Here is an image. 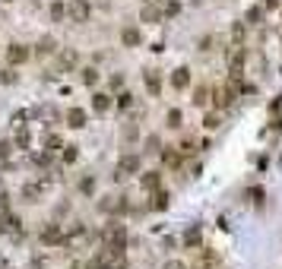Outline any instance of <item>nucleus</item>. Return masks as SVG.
Masks as SVG:
<instances>
[{"instance_id": "obj_1", "label": "nucleus", "mask_w": 282, "mask_h": 269, "mask_svg": "<svg viewBox=\"0 0 282 269\" xmlns=\"http://www.w3.org/2000/svg\"><path fill=\"white\" fill-rule=\"evenodd\" d=\"M127 241H130V235H127V228L121 225V222H108V225L102 228V244L105 247L127 250Z\"/></svg>"}, {"instance_id": "obj_2", "label": "nucleus", "mask_w": 282, "mask_h": 269, "mask_svg": "<svg viewBox=\"0 0 282 269\" xmlns=\"http://www.w3.org/2000/svg\"><path fill=\"white\" fill-rule=\"evenodd\" d=\"M44 190H51V178H38V181H29V184H22V196H26L29 203H38Z\"/></svg>"}, {"instance_id": "obj_3", "label": "nucleus", "mask_w": 282, "mask_h": 269, "mask_svg": "<svg viewBox=\"0 0 282 269\" xmlns=\"http://www.w3.org/2000/svg\"><path fill=\"white\" fill-rule=\"evenodd\" d=\"M139 171V155H124L114 168V181H124L127 174H136Z\"/></svg>"}, {"instance_id": "obj_4", "label": "nucleus", "mask_w": 282, "mask_h": 269, "mask_svg": "<svg viewBox=\"0 0 282 269\" xmlns=\"http://www.w3.org/2000/svg\"><path fill=\"white\" fill-rule=\"evenodd\" d=\"M99 209H102V212H108V216H124L130 206H127L124 196H105V200L99 203Z\"/></svg>"}, {"instance_id": "obj_5", "label": "nucleus", "mask_w": 282, "mask_h": 269, "mask_svg": "<svg viewBox=\"0 0 282 269\" xmlns=\"http://www.w3.org/2000/svg\"><path fill=\"white\" fill-rule=\"evenodd\" d=\"M89 13H92V10H89L86 0H70V4H67V16L73 22H89Z\"/></svg>"}, {"instance_id": "obj_6", "label": "nucleus", "mask_w": 282, "mask_h": 269, "mask_svg": "<svg viewBox=\"0 0 282 269\" xmlns=\"http://www.w3.org/2000/svg\"><path fill=\"white\" fill-rule=\"evenodd\" d=\"M29 57H32V51L26 48V44H10V48H7V64H10V67L26 64Z\"/></svg>"}, {"instance_id": "obj_7", "label": "nucleus", "mask_w": 282, "mask_h": 269, "mask_svg": "<svg viewBox=\"0 0 282 269\" xmlns=\"http://www.w3.org/2000/svg\"><path fill=\"white\" fill-rule=\"evenodd\" d=\"M231 101H234V92H231L228 86H219V89H213V104H216V111H225Z\"/></svg>"}, {"instance_id": "obj_8", "label": "nucleus", "mask_w": 282, "mask_h": 269, "mask_svg": "<svg viewBox=\"0 0 282 269\" xmlns=\"http://www.w3.org/2000/svg\"><path fill=\"white\" fill-rule=\"evenodd\" d=\"M111 108H114V95H108V92H96V95H92V111L105 114V111H111Z\"/></svg>"}, {"instance_id": "obj_9", "label": "nucleus", "mask_w": 282, "mask_h": 269, "mask_svg": "<svg viewBox=\"0 0 282 269\" xmlns=\"http://www.w3.org/2000/svg\"><path fill=\"white\" fill-rule=\"evenodd\" d=\"M184 247H191V250H197L200 247V244H203V228H200V225H191V228H187L184 231Z\"/></svg>"}, {"instance_id": "obj_10", "label": "nucleus", "mask_w": 282, "mask_h": 269, "mask_svg": "<svg viewBox=\"0 0 282 269\" xmlns=\"http://www.w3.org/2000/svg\"><path fill=\"white\" fill-rule=\"evenodd\" d=\"M41 244H44V247H51V244H64L61 225H44L41 228Z\"/></svg>"}, {"instance_id": "obj_11", "label": "nucleus", "mask_w": 282, "mask_h": 269, "mask_svg": "<svg viewBox=\"0 0 282 269\" xmlns=\"http://www.w3.org/2000/svg\"><path fill=\"white\" fill-rule=\"evenodd\" d=\"M143 83H146V92H149V95H156V98H159V92H162V79H159L156 70H143Z\"/></svg>"}, {"instance_id": "obj_12", "label": "nucleus", "mask_w": 282, "mask_h": 269, "mask_svg": "<svg viewBox=\"0 0 282 269\" xmlns=\"http://www.w3.org/2000/svg\"><path fill=\"white\" fill-rule=\"evenodd\" d=\"M171 86L174 89H187V86H191V70H187V67H178V70H174V73H171Z\"/></svg>"}, {"instance_id": "obj_13", "label": "nucleus", "mask_w": 282, "mask_h": 269, "mask_svg": "<svg viewBox=\"0 0 282 269\" xmlns=\"http://www.w3.org/2000/svg\"><path fill=\"white\" fill-rule=\"evenodd\" d=\"M67 127L83 130V127H86V111H83V108H70V111H67Z\"/></svg>"}, {"instance_id": "obj_14", "label": "nucleus", "mask_w": 282, "mask_h": 269, "mask_svg": "<svg viewBox=\"0 0 282 269\" xmlns=\"http://www.w3.org/2000/svg\"><path fill=\"white\" fill-rule=\"evenodd\" d=\"M209 101H213V86H197L194 89V104L197 108H206Z\"/></svg>"}, {"instance_id": "obj_15", "label": "nucleus", "mask_w": 282, "mask_h": 269, "mask_svg": "<svg viewBox=\"0 0 282 269\" xmlns=\"http://www.w3.org/2000/svg\"><path fill=\"white\" fill-rule=\"evenodd\" d=\"M149 193H152V196H149V200H152L149 206H152V209H159V212H162V209H168V203H171V196H168L165 190H162V187H159V190H149Z\"/></svg>"}, {"instance_id": "obj_16", "label": "nucleus", "mask_w": 282, "mask_h": 269, "mask_svg": "<svg viewBox=\"0 0 282 269\" xmlns=\"http://www.w3.org/2000/svg\"><path fill=\"white\" fill-rule=\"evenodd\" d=\"M139 184H143V190H159V187H162V174L159 171H146L143 178H139Z\"/></svg>"}, {"instance_id": "obj_17", "label": "nucleus", "mask_w": 282, "mask_h": 269, "mask_svg": "<svg viewBox=\"0 0 282 269\" xmlns=\"http://www.w3.org/2000/svg\"><path fill=\"white\" fill-rule=\"evenodd\" d=\"M162 162H165L168 168H181V162H184V155L178 149H162Z\"/></svg>"}, {"instance_id": "obj_18", "label": "nucleus", "mask_w": 282, "mask_h": 269, "mask_svg": "<svg viewBox=\"0 0 282 269\" xmlns=\"http://www.w3.org/2000/svg\"><path fill=\"white\" fill-rule=\"evenodd\" d=\"M121 41L127 44V48H136V44L143 41V35H139V29H130V26H127V29L121 32Z\"/></svg>"}, {"instance_id": "obj_19", "label": "nucleus", "mask_w": 282, "mask_h": 269, "mask_svg": "<svg viewBox=\"0 0 282 269\" xmlns=\"http://www.w3.org/2000/svg\"><path fill=\"white\" fill-rule=\"evenodd\" d=\"M139 16H143V22H162V19H165V16H162V10H159L156 4H146Z\"/></svg>"}, {"instance_id": "obj_20", "label": "nucleus", "mask_w": 282, "mask_h": 269, "mask_svg": "<svg viewBox=\"0 0 282 269\" xmlns=\"http://www.w3.org/2000/svg\"><path fill=\"white\" fill-rule=\"evenodd\" d=\"M165 121H168V127H174V130H178V127L184 124V111H181V108H171Z\"/></svg>"}, {"instance_id": "obj_21", "label": "nucleus", "mask_w": 282, "mask_h": 269, "mask_svg": "<svg viewBox=\"0 0 282 269\" xmlns=\"http://www.w3.org/2000/svg\"><path fill=\"white\" fill-rule=\"evenodd\" d=\"M203 127H206V130H216V127H222V114H219V111L206 114V118H203Z\"/></svg>"}, {"instance_id": "obj_22", "label": "nucleus", "mask_w": 282, "mask_h": 269, "mask_svg": "<svg viewBox=\"0 0 282 269\" xmlns=\"http://www.w3.org/2000/svg\"><path fill=\"white\" fill-rule=\"evenodd\" d=\"M61 64H64L67 70H73V67L79 64V57H76V51H61Z\"/></svg>"}, {"instance_id": "obj_23", "label": "nucleus", "mask_w": 282, "mask_h": 269, "mask_svg": "<svg viewBox=\"0 0 282 269\" xmlns=\"http://www.w3.org/2000/svg\"><path fill=\"white\" fill-rule=\"evenodd\" d=\"M29 143H32V133L26 130V127H19V133H16V146H19V149H29Z\"/></svg>"}, {"instance_id": "obj_24", "label": "nucleus", "mask_w": 282, "mask_h": 269, "mask_svg": "<svg viewBox=\"0 0 282 269\" xmlns=\"http://www.w3.org/2000/svg\"><path fill=\"white\" fill-rule=\"evenodd\" d=\"M83 83H86V86H96V83H99V70H96V67H86V70H83Z\"/></svg>"}, {"instance_id": "obj_25", "label": "nucleus", "mask_w": 282, "mask_h": 269, "mask_svg": "<svg viewBox=\"0 0 282 269\" xmlns=\"http://www.w3.org/2000/svg\"><path fill=\"white\" fill-rule=\"evenodd\" d=\"M209 266H216V253H200L197 269H209Z\"/></svg>"}, {"instance_id": "obj_26", "label": "nucleus", "mask_w": 282, "mask_h": 269, "mask_svg": "<svg viewBox=\"0 0 282 269\" xmlns=\"http://www.w3.org/2000/svg\"><path fill=\"white\" fill-rule=\"evenodd\" d=\"M61 158H64V165H73V162H76V146H64Z\"/></svg>"}, {"instance_id": "obj_27", "label": "nucleus", "mask_w": 282, "mask_h": 269, "mask_svg": "<svg viewBox=\"0 0 282 269\" xmlns=\"http://www.w3.org/2000/svg\"><path fill=\"white\" fill-rule=\"evenodd\" d=\"M178 13H181V4H178V0H168L165 10H162V16H178Z\"/></svg>"}, {"instance_id": "obj_28", "label": "nucleus", "mask_w": 282, "mask_h": 269, "mask_svg": "<svg viewBox=\"0 0 282 269\" xmlns=\"http://www.w3.org/2000/svg\"><path fill=\"white\" fill-rule=\"evenodd\" d=\"M114 98H117V101H114L117 108H130V104H133V95H130V92H121V95H114Z\"/></svg>"}, {"instance_id": "obj_29", "label": "nucleus", "mask_w": 282, "mask_h": 269, "mask_svg": "<svg viewBox=\"0 0 282 269\" xmlns=\"http://www.w3.org/2000/svg\"><path fill=\"white\" fill-rule=\"evenodd\" d=\"M51 51H57V44H54L51 38H41V44H38V54H51Z\"/></svg>"}, {"instance_id": "obj_30", "label": "nucleus", "mask_w": 282, "mask_h": 269, "mask_svg": "<svg viewBox=\"0 0 282 269\" xmlns=\"http://www.w3.org/2000/svg\"><path fill=\"white\" fill-rule=\"evenodd\" d=\"M248 200H251V203H263V190H260V187H251V190H248Z\"/></svg>"}, {"instance_id": "obj_31", "label": "nucleus", "mask_w": 282, "mask_h": 269, "mask_svg": "<svg viewBox=\"0 0 282 269\" xmlns=\"http://www.w3.org/2000/svg\"><path fill=\"white\" fill-rule=\"evenodd\" d=\"M44 146H48V152H54L57 146H61V136H54V133H48V136H44Z\"/></svg>"}, {"instance_id": "obj_32", "label": "nucleus", "mask_w": 282, "mask_h": 269, "mask_svg": "<svg viewBox=\"0 0 282 269\" xmlns=\"http://www.w3.org/2000/svg\"><path fill=\"white\" fill-rule=\"evenodd\" d=\"M260 19H263V10H260V7L248 10V22H251V26H254V22H260Z\"/></svg>"}, {"instance_id": "obj_33", "label": "nucleus", "mask_w": 282, "mask_h": 269, "mask_svg": "<svg viewBox=\"0 0 282 269\" xmlns=\"http://www.w3.org/2000/svg\"><path fill=\"white\" fill-rule=\"evenodd\" d=\"M64 13H67L64 4H54V7H51V19H64Z\"/></svg>"}, {"instance_id": "obj_34", "label": "nucleus", "mask_w": 282, "mask_h": 269, "mask_svg": "<svg viewBox=\"0 0 282 269\" xmlns=\"http://www.w3.org/2000/svg\"><path fill=\"white\" fill-rule=\"evenodd\" d=\"M146 149H149V152H162V143H159V136H149V139H146Z\"/></svg>"}, {"instance_id": "obj_35", "label": "nucleus", "mask_w": 282, "mask_h": 269, "mask_svg": "<svg viewBox=\"0 0 282 269\" xmlns=\"http://www.w3.org/2000/svg\"><path fill=\"white\" fill-rule=\"evenodd\" d=\"M231 35H234V41H238V44H241V38H244V26H241V22H238V26H234V29H231Z\"/></svg>"}, {"instance_id": "obj_36", "label": "nucleus", "mask_w": 282, "mask_h": 269, "mask_svg": "<svg viewBox=\"0 0 282 269\" xmlns=\"http://www.w3.org/2000/svg\"><path fill=\"white\" fill-rule=\"evenodd\" d=\"M92 190H96V181L86 178V181H83V193H92Z\"/></svg>"}, {"instance_id": "obj_37", "label": "nucleus", "mask_w": 282, "mask_h": 269, "mask_svg": "<svg viewBox=\"0 0 282 269\" xmlns=\"http://www.w3.org/2000/svg\"><path fill=\"white\" fill-rule=\"evenodd\" d=\"M86 269H105V263H102L99 256H96V260H89V263H86Z\"/></svg>"}, {"instance_id": "obj_38", "label": "nucleus", "mask_w": 282, "mask_h": 269, "mask_svg": "<svg viewBox=\"0 0 282 269\" xmlns=\"http://www.w3.org/2000/svg\"><path fill=\"white\" fill-rule=\"evenodd\" d=\"M162 269H187V266H184V263H178V260H168V263L162 266Z\"/></svg>"}, {"instance_id": "obj_39", "label": "nucleus", "mask_w": 282, "mask_h": 269, "mask_svg": "<svg viewBox=\"0 0 282 269\" xmlns=\"http://www.w3.org/2000/svg\"><path fill=\"white\" fill-rule=\"evenodd\" d=\"M241 92H244V95H254L257 86H254V83H244V86H241Z\"/></svg>"}, {"instance_id": "obj_40", "label": "nucleus", "mask_w": 282, "mask_h": 269, "mask_svg": "<svg viewBox=\"0 0 282 269\" xmlns=\"http://www.w3.org/2000/svg\"><path fill=\"white\" fill-rule=\"evenodd\" d=\"M0 83H16V73H0Z\"/></svg>"}, {"instance_id": "obj_41", "label": "nucleus", "mask_w": 282, "mask_h": 269, "mask_svg": "<svg viewBox=\"0 0 282 269\" xmlns=\"http://www.w3.org/2000/svg\"><path fill=\"white\" fill-rule=\"evenodd\" d=\"M266 7H269V10H276V7H282V0H266Z\"/></svg>"}, {"instance_id": "obj_42", "label": "nucleus", "mask_w": 282, "mask_h": 269, "mask_svg": "<svg viewBox=\"0 0 282 269\" xmlns=\"http://www.w3.org/2000/svg\"><path fill=\"white\" fill-rule=\"evenodd\" d=\"M146 4H159V0H146Z\"/></svg>"}]
</instances>
